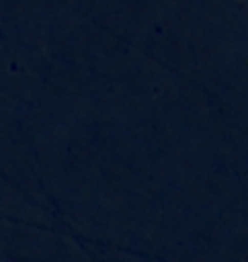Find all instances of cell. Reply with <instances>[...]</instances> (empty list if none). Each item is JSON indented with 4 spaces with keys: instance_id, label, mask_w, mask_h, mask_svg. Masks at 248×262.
<instances>
[]
</instances>
